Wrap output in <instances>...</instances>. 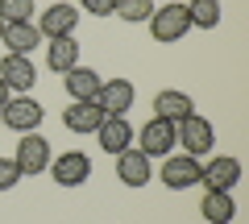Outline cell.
Wrapping results in <instances>:
<instances>
[{"mask_svg": "<svg viewBox=\"0 0 249 224\" xmlns=\"http://www.w3.org/2000/svg\"><path fill=\"white\" fill-rule=\"evenodd\" d=\"M175 145H183V154H191V158H204L216 145V129L208 125L199 112H191V117H183L175 125Z\"/></svg>", "mask_w": 249, "mask_h": 224, "instance_id": "obj_1", "label": "cell"}, {"mask_svg": "<svg viewBox=\"0 0 249 224\" xmlns=\"http://www.w3.org/2000/svg\"><path fill=\"white\" fill-rule=\"evenodd\" d=\"M187 29H191V17H187V4H178V0H170V4H162V9L150 13L154 42H178Z\"/></svg>", "mask_w": 249, "mask_h": 224, "instance_id": "obj_2", "label": "cell"}, {"mask_svg": "<svg viewBox=\"0 0 249 224\" xmlns=\"http://www.w3.org/2000/svg\"><path fill=\"white\" fill-rule=\"evenodd\" d=\"M42 104H37L34 96H9V104L0 108V121H4V129H13V133H37V125H42Z\"/></svg>", "mask_w": 249, "mask_h": 224, "instance_id": "obj_3", "label": "cell"}, {"mask_svg": "<svg viewBox=\"0 0 249 224\" xmlns=\"http://www.w3.org/2000/svg\"><path fill=\"white\" fill-rule=\"evenodd\" d=\"M46 171H50V179L58 183V187H83V183L91 179V158L79 154V150H67V154H58Z\"/></svg>", "mask_w": 249, "mask_h": 224, "instance_id": "obj_4", "label": "cell"}, {"mask_svg": "<svg viewBox=\"0 0 249 224\" xmlns=\"http://www.w3.org/2000/svg\"><path fill=\"white\" fill-rule=\"evenodd\" d=\"M199 171H204V162L191 158V154H166L158 179L166 183L170 191H187V187H196V183H199Z\"/></svg>", "mask_w": 249, "mask_h": 224, "instance_id": "obj_5", "label": "cell"}, {"mask_svg": "<svg viewBox=\"0 0 249 224\" xmlns=\"http://www.w3.org/2000/svg\"><path fill=\"white\" fill-rule=\"evenodd\" d=\"M0 83L17 96H29V87L37 83V71L29 63V54H4L0 58Z\"/></svg>", "mask_w": 249, "mask_h": 224, "instance_id": "obj_6", "label": "cell"}, {"mask_svg": "<svg viewBox=\"0 0 249 224\" xmlns=\"http://www.w3.org/2000/svg\"><path fill=\"white\" fill-rule=\"evenodd\" d=\"M17 171L21 174H42L46 166H50V141L46 137H37V133H21V141H17Z\"/></svg>", "mask_w": 249, "mask_h": 224, "instance_id": "obj_7", "label": "cell"}, {"mask_svg": "<svg viewBox=\"0 0 249 224\" xmlns=\"http://www.w3.org/2000/svg\"><path fill=\"white\" fill-rule=\"evenodd\" d=\"M133 100H137V87L129 79H104L96 104L104 108V117H124V112L133 108Z\"/></svg>", "mask_w": 249, "mask_h": 224, "instance_id": "obj_8", "label": "cell"}, {"mask_svg": "<svg viewBox=\"0 0 249 224\" xmlns=\"http://www.w3.org/2000/svg\"><path fill=\"white\" fill-rule=\"evenodd\" d=\"M37 34L50 42V37H71L75 25H79V9L75 4H50V9L42 13V21H34Z\"/></svg>", "mask_w": 249, "mask_h": 224, "instance_id": "obj_9", "label": "cell"}, {"mask_svg": "<svg viewBox=\"0 0 249 224\" xmlns=\"http://www.w3.org/2000/svg\"><path fill=\"white\" fill-rule=\"evenodd\" d=\"M237 179H241V162L229 158V154H216L204 171H199V183H204L208 191H232Z\"/></svg>", "mask_w": 249, "mask_h": 224, "instance_id": "obj_10", "label": "cell"}, {"mask_svg": "<svg viewBox=\"0 0 249 224\" xmlns=\"http://www.w3.org/2000/svg\"><path fill=\"white\" fill-rule=\"evenodd\" d=\"M62 125L71 129V133H96L104 125V108L96 100H71L67 112H62Z\"/></svg>", "mask_w": 249, "mask_h": 224, "instance_id": "obj_11", "label": "cell"}, {"mask_svg": "<svg viewBox=\"0 0 249 224\" xmlns=\"http://www.w3.org/2000/svg\"><path fill=\"white\" fill-rule=\"evenodd\" d=\"M170 150H175V125L162 117H150L142 129V154L145 158H166Z\"/></svg>", "mask_w": 249, "mask_h": 224, "instance_id": "obj_12", "label": "cell"}, {"mask_svg": "<svg viewBox=\"0 0 249 224\" xmlns=\"http://www.w3.org/2000/svg\"><path fill=\"white\" fill-rule=\"evenodd\" d=\"M116 179L124 183V187H145L150 183V158H145L142 150H121L116 154Z\"/></svg>", "mask_w": 249, "mask_h": 224, "instance_id": "obj_13", "label": "cell"}, {"mask_svg": "<svg viewBox=\"0 0 249 224\" xmlns=\"http://www.w3.org/2000/svg\"><path fill=\"white\" fill-rule=\"evenodd\" d=\"M96 137H100V150L121 154V150L133 145V125H129L124 117H104V125L96 129Z\"/></svg>", "mask_w": 249, "mask_h": 224, "instance_id": "obj_14", "label": "cell"}, {"mask_svg": "<svg viewBox=\"0 0 249 224\" xmlns=\"http://www.w3.org/2000/svg\"><path fill=\"white\" fill-rule=\"evenodd\" d=\"M196 112V104H191V96L187 91H158L154 96V117H162V121H170V125H178L183 117H191Z\"/></svg>", "mask_w": 249, "mask_h": 224, "instance_id": "obj_15", "label": "cell"}, {"mask_svg": "<svg viewBox=\"0 0 249 224\" xmlns=\"http://www.w3.org/2000/svg\"><path fill=\"white\" fill-rule=\"evenodd\" d=\"M46 67L58 71V75L79 67V42L75 37H50V46H46Z\"/></svg>", "mask_w": 249, "mask_h": 224, "instance_id": "obj_16", "label": "cell"}, {"mask_svg": "<svg viewBox=\"0 0 249 224\" xmlns=\"http://www.w3.org/2000/svg\"><path fill=\"white\" fill-rule=\"evenodd\" d=\"M0 42L9 46V54H29L34 46H42V34H37L34 21H13V25H4Z\"/></svg>", "mask_w": 249, "mask_h": 224, "instance_id": "obj_17", "label": "cell"}, {"mask_svg": "<svg viewBox=\"0 0 249 224\" xmlns=\"http://www.w3.org/2000/svg\"><path fill=\"white\" fill-rule=\"evenodd\" d=\"M208 224H229L237 216V204H232V191H204V204H199Z\"/></svg>", "mask_w": 249, "mask_h": 224, "instance_id": "obj_18", "label": "cell"}, {"mask_svg": "<svg viewBox=\"0 0 249 224\" xmlns=\"http://www.w3.org/2000/svg\"><path fill=\"white\" fill-rule=\"evenodd\" d=\"M67 91H71V100H96L100 96V75L91 71V67H71V71H67Z\"/></svg>", "mask_w": 249, "mask_h": 224, "instance_id": "obj_19", "label": "cell"}, {"mask_svg": "<svg viewBox=\"0 0 249 224\" xmlns=\"http://www.w3.org/2000/svg\"><path fill=\"white\" fill-rule=\"evenodd\" d=\"M187 17H191V29H216L220 25V0H191Z\"/></svg>", "mask_w": 249, "mask_h": 224, "instance_id": "obj_20", "label": "cell"}, {"mask_svg": "<svg viewBox=\"0 0 249 224\" xmlns=\"http://www.w3.org/2000/svg\"><path fill=\"white\" fill-rule=\"evenodd\" d=\"M150 13H154V0H116V17L129 21V25L150 21Z\"/></svg>", "mask_w": 249, "mask_h": 224, "instance_id": "obj_21", "label": "cell"}, {"mask_svg": "<svg viewBox=\"0 0 249 224\" xmlns=\"http://www.w3.org/2000/svg\"><path fill=\"white\" fill-rule=\"evenodd\" d=\"M0 21H34V0H0Z\"/></svg>", "mask_w": 249, "mask_h": 224, "instance_id": "obj_22", "label": "cell"}, {"mask_svg": "<svg viewBox=\"0 0 249 224\" xmlns=\"http://www.w3.org/2000/svg\"><path fill=\"white\" fill-rule=\"evenodd\" d=\"M21 183V171H17V162L13 158H0V191H13Z\"/></svg>", "mask_w": 249, "mask_h": 224, "instance_id": "obj_23", "label": "cell"}, {"mask_svg": "<svg viewBox=\"0 0 249 224\" xmlns=\"http://www.w3.org/2000/svg\"><path fill=\"white\" fill-rule=\"evenodd\" d=\"M79 9L91 13V17H112V13H116V0H79Z\"/></svg>", "mask_w": 249, "mask_h": 224, "instance_id": "obj_24", "label": "cell"}, {"mask_svg": "<svg viewBox=\"0 0 249 224\" xmlns=\"http://www.w3.org/2000/svg\"><path fill=\"white\" fill-rule=\"evenodd\" d=\"M9 96H13V91H9V87H4V83H0V108L9 104Z\"/></svg>", "mask_w": 249, "mask_h": 224, "instance_id": "obj_25", "label": "cell"}, {"mask_svg": "<svg viewBox=\"0 0 249 224\" xmlns=\"http://www.w3.org/2000/svg\"><path fill=\"white\" fill-rule=\"evenodd\" d=\"M0 34H4V21H0Z\"/></svg>", "mask_w": 249, "mask_h": 224, "instance_id": "obj_26", "label": "cell"}, {"mask_svg": "<svg viewBox=\"0 0 249 224\" xmlns=\"http://www.w3.org/2000/svg\"><path fill=\"white\" fill-rule=\"evenodd\" d=\"M166 4H170V0H166Z\"/></svg>", "mask_w": 249, "mask_h": 224, "instance_id": "obj_27", "label": "cell"}]
</instances>
